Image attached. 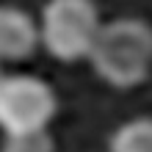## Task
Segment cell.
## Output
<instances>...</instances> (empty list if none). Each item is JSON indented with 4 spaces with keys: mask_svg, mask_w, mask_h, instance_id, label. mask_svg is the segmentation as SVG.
Returning <instances> with one entry per match:
<instances>
[{
    "mask_svg": "<svg viewBox=\"0 0 152 152\" xmlns=\"http://www.w3.org/2000/svg\"><path fill=\"white\" fill-rule=\"evenodd\" d=\"M58 111V100L50 83L36 75L0 77V130L6 136L47 133V124Z\"/></svg>",
    "mask_w": 152,
    "mask_h": 152,
    "instance_id": "obj_3",
    "label": "cell"
},
{
    "mask_svg": "<svg viewBox=\"0 0 152 152\" xmlns=\"http://www.w3.org/2000/svg\"><path fill=\"white\" fill-rule=\"evenodd\" d=\"M94 72L113 88L141 86L152 72V25L138 17H119L105 22L91 53Z\"/></svg>",
    "mask_w": 152,
    "mask_h": 152,
    "instance_id": "obj_1",
    "label": "cell"
},
{
    "mask_svg": "<svg viewBox=\"0 0 152 152\" xmlns=\"http://www.w3.org/2000/svg\"><path fill=\"white\" fill-rule=\"evenodd\" d=\"M42 42L39 25L20 6L0 3V61H22Z\"/></svg>",
    "mask_w": 152,
    "mask_h": 152,
    "instance_id": "obj_4",
    "label": "cell"
},
{
    "mask_svg": "<svg viewBox=\"0 0 152 152\" xmlns=\"http://www.w3.org/2000/svg\"><path fill=\"white\" fill-rule=\"evenodd\" d=\"M0 77H3V72H0Z\"/></svg>",
    "mask_w": 152,
    "mask_h": 152,
    "instance_id": "obj_7",
    "label": "cell"
},
{
    "mask_svg": "<svg viewBox=\"0 0 152 152\" xmlns=\"http://www.w3.org/2000/svg\"><path fill=\"white\" fill-rule=\"evenodd\" d=\"M111 152H152V116L130 119L111 136Z\"/></svg>",
    "mask_w": 152,
    "mask_h": 152,
    "instance_id": "obj_5",
    "label": "cell"
},
{
    "mask_svg": "<svg viewBox=\"0 0 152 152\" xmlns=\"http://www.w3.org/2000/svg\"><path fill=\"white\" fill-rule=\"evenodd\" d=\"M3 152H53V138L47 133L33 136H6Z\"/></svg>",
    "mask_w": 152,
    "mask_h": 152,
    "instance_id": "obj_6",
    "label": "cell"
},
{
    "mask_svg": "<svg viewBox=\"0 0 152 152\" xmlns=\"http://www.w3.org/2000/svg\"><path fill=\"white\" fill-rule=\"evenodd\" d=\"M100 28L94 0H47L39 20L44 50L61 64L88 58Z\"/></svg>",
    "mask_w": 152,
    "mask_h": 152,
    "instance_id": "obj_2",
    "label": "cell"
}]
</instances>
